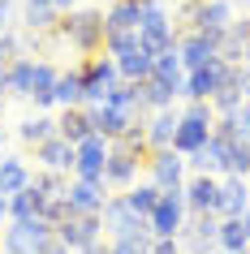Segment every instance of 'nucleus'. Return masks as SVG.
I'll use <instances>...</instances> for the list:
<instances>
[{
  "label": "nucleus",
  "mask_w": 250,
  "mask_h": 254,
  "mask_svg": "<svg viewBox=\"0 0 250 254\" xmlns=\"http://www.w3.org/2000/svg\"><path fill=\"white\" fill-rule=\"evenodd\" d=\"M151 250V237L143 241H108V254H147Z\"/></svg>",
  "instance_id": "obj_35"
},
{
  "label": "nucleus",
  "mask_w": 250,
  "mask_h": 254,
  "mask_svg": "<svg viewBox=\"0 0 250 254\" xmlns=\"http://www.w3.org/2000/svg\"><path fill=\"white\" fill-rule=\"evenodd\" d=\"M56 39L86 56H104V9H69L56 22Z\"/></svg>",
  "instance_id": "obj_1"
},
{
  "label": "nucleus",
  "mask_w": 250,
  "mask_h": 254,
  "mask_svg": "<svg viewBox=\"0 0 250 254\" xmlns=\"http://www.w3.org/2000/svg\"><path fill=\"white\" fill-rule=\"evenodd\" d=\"M151 78L168 82L177 95H185V65H181V56H177V48H172V52H164V56H156V69H151Z\"/></svg>",
  "instance_id": "obj_29"
},
{
  "label": "nucleus",
  "mask_w": 250,
  "mask_h": 254,
  "mask_svg": "<svg viewBox=\"0 0 250 254\" xmlns=\"http://www.w3.org/2000/svg\"><path fill=\"white\" fill-rule=\"evenodd\" d=\"M242 254H250V250H242Z\"/></svg>",
  "instance_id": "obj_41"
},
{
  "label": "nucleus",
  "mask_w": 250,
  "mask_h": 254,
  "mask_svg": "<svg viewBox=\"0 0 250 254\" xmlns=\"http://www.w3.org/2000/svg\"><path fill=\"white\" fill-rule=\"evenodd\" d=\"M250 211V181L246 177H220V198H216V220H237Z\"/></svg>",
  "instance_id": "obj_15"
},
{
  "label": "nucleus",
  "mask_w": 250,
  "mask_h": 254,
  "mask_svg": "<svg viewBox=\"0 0 250 254\" xmlns=\"http://www.w3.org/2000/svg\"><path fill=\"white\" fill-rule=\"evenodd\" d=\"M138 164H147L143 155H134V151H125L121 142H112V151H108V164H104V186L125 194L130 186H138Z\"/></svg>",
  "instance_id": "obj_11"
},
{
  "label": "nucleus",
  "mask_w": 250,
  "mask_h": 254,
  "mask_svg": "<svg viewBox=\"0 0 250 254\" xmlns=\"http://www.w3.org/2000/svg\"><path fill=\"white\" fill-rule=\"evenodd\" d=\"M177 56H181L185 73H194V69H203L207 61L220 56V39L198 35V30H177Z\"/></svg>",
  "instance_id": "obj_12"
},
{
  "label": "nucleus",
  "mask_w": 250,
  "mask_h": 254,
  "mask_svg": "<svg viewBox=\"0 0 250 254\" xmlns=\"http://www.w3.org/2000/svg\"><path fill=\"white\" fill-rule=\"evenodd\" d=\"M185 198H181V190H168V194H160V202H156V211L147 215V233L151 237H177L181 233V224H185Z\"/></svg>",
  "instance_id": "obj_9"
},
{
  "label": "nucleus",
  "mask_w": 250,
  "mask_h": 254,
  "mask_svg": "<svg viewBox=\"0 0 250 254\" xmlns=\"http://www.w3.org/2000/svg\"><path fill=\"white\" fill-rule=\"evenodd\" d=\"M78 73H82V108H104L108 95L121 86V69L112 56H86V61H78Z\"/></svg>",
  "instance_id": "obj_2"
},
{
  "label": "nucleus",
  "mask_w": 250,
  "mask_h": 254,
  "mask_svg": "<svg viewBox=\"0 0 250 254\" xmlns=\"http://www.w3.org/2000/svg\"><path fill=\"white\" fill-rule=\"evenodd\" d=\"M216 250H220V254H242V250H250V211L237 215V220H220Z\"/></svg>",
  "instance_id": "obj_21"
},
{
  "label": "nucleus",
  "mask_w": 250,
  "mask_h": 254,
  "mask_svg": "<svg viewBox=\"0 0 250 254\" xmlns=\"http://www.w3.org/2000/svg\"><path fill=\"white\" fill-rule=\"evenodd\" d=\"M112 198L108 194V186H95V181H69V190H65V202H69V211L74 215H99L104 211V202Z\"/></svg>",
  "instance_id": "obj_17"
},
{
  "label": "nucleus",
  "mask_w": 250,
  "mask_h": 254,
  "mask_svg": "<svg viewBox=\"0 0 250 254\" xmlns=\"http://www.w3.org/2000/svg\"><path fill=\"white\" fill-rule=\"evenodd\" d=\"M185 168L190 173H203V177H220V138L211 134L194 155H185Z\"/></svg>",
  "instance_id": "obj_28"
},
{
  "label": "nucleus",
  "mask_w": 250,
  "mask_h": 254,
  "mask_svg": "<svg viewBox=\"0 0 250 254\" xmlns=\"http://www.w3.org/2000/svg\"><path fill=\"white\" fill-rule=\"evenodd\" d=\"M0 224H9V198L0 194Z\"/></svg>",
  "instance_id": "obj_38"
},
{
  "label": "nucleus",
  "mask_w": 250,
  "mask_h": 254,
  "mask_svg": "<svg viewBox=\"0 0 250 254\" xmlns=\"http://www.w3.org/2000/svg\"><path fill=\"white\" fill-rule=\"evenodd\" d=\"M56 78H61V69H56L48 56H39V61H35V82H30V99H35V108H39V112H48V108H52Z\"/></svg>",
  "instance_id": "obj_23"
},
{
  "label": "nucleus",
  "mask_w": 250,
  "mask_h": 254,
  "mask_svg": "<svg viewBox=\"0 0 250 254\" xmlns=\"http://www.w3.org/2000/svg\"><path fill=\"white\" fill-rule=\"evenodd\" d=\"M229 121H233V134H237V138H242V142L250 147V99H246L242 108H237V112H233Z\"/></svg>",
  "instance_id": "obj_34"
},
{
  "label": "nucleus",
  "mask_w": 250,
  "mask_h": 254,
  "mask_svg": "<svg viewBox=\"0 0 250 254\" xmlns=\"http://www.w3.org/2000/svg\"><path fill=\"white\" fill-rule=\"evenodd\" d=\"M56 22H61V13L52 0H22V26L30 35H48V30H56Z\"/></svg>",
  "instance_id": "obj_22"
},
{
  "label": "nucleus",
  "mask_w": 250,
  "mask_h": 254,
  "mask_svg": "<svg viewBox=\"0 0 250 254\" xmlns=\"http://www.w3.org/2000/svg\"><path fill=\"white\" fill-rule=\"evenodd\" d=\"M211 125H216V112H211V104H198V99H190V104L177 112L172 151H177V155H194V151L211 138Z\"/></svg>",
  "instance_id": "obj_3"
},
{
  "label": "nucleus",
  "mask_w": 250,
  "mask_h": 254,
  "mask_svg": "<svg viewBox=\"0 0 250 254\" xmlns=\"http://www.w3.org/2000/svg\"><path fill=\"white\" fill-rule=\"evenodd\" d=\"M74 151H78V160H74V177H78V181H95V186H104V164H108L112 142L99 138V134H91V138H82Z\"/></svg>",
  "instance_id": "obj_10"
},
{
  "label": "nucleus",
  "mask_w": 250,
  "mask_h": 254,
  "mask_svg": "<svg viewBox=\"0 0 250 254\" xmlns=\"http://www.w3.org/2000/svg\"><path fill=\"white\" fill-rule=\"evenodd\" d=\"M56 246V228L43 220H26V224H4L0 233V250L4 254H48Z\"/></svg>",
  "instance_id": "obj_4"
},
{
  "label": "nucleus",
  "mask_w": 250,
  "mask_h": 254,
  "mask_svg": "<svg viewBox=\"0 0 250 254\" xmlns=\"http://www.w3.org/2000/svg\"><path fill=\"white\" fill-rule=\"evenodd\" d=\"M56 134L65 138L69 147H78L82 138L95 134V129H91V112H86V108H65V112L56 117Z\"/></svg>",
  "instance_id": "obj_24"
},
{
  "label": "nucleus",
  "mask_w": 250,
  "mask_h": 254,
  "mask_svg": "<svg viewBox=\"0 0 250 254\" xmlns=\"http://www.w3.org/2000/svg\"><path fill=\"white\" fill-rule=\"evenodd\" d=\"M52 134H56V117H48V112H35V117H26L17 125V138H22L26 147H39V142H48Z\"/></svg>",
  "instance_id": "obj_30"
},
{
  "label": "nucleus",
  "mask_w": 250,
  "mask_h": 254,
  "mask_svg": "<svg viewBox=\"0 0 250 254\" xmlns=\"http://www.w3.org/2000/svg\"><path fill=\"white\" fill-rule=\"evenodd\" d=\"M4 69H9V65H0V104L9 99V95H4Z\"/></svg>",
  "instance_id": "obj_39"
},
{
  "label": "nucleus",
  "mask_w": 250,
  "mask_h": 254,
  "mask_svg": "<svg viewBox=\"0 0 250 254\" xmlns=\"http://www.w3.org/2000/svg\"><path fill=\"white\" fill-rule=\"evenodd\" d=\"M74 160H78V151L69 147L61 134H52L48 142L35 147V164H39L43 173H65V177H69V173H74Z\"/></svg>",
  "instance_id": "obj_18"
},
{
  "label": "nucleus",
  "mask_w": 250,
  "mask_h": 254,
  "mask_svg": "<svg viewBox=\"0 0 250 254\" xmlns=\"http://www.w3.org/2000/svg\"><path fill=\"white\" fill-rule=\"evenodd\" d=\"M56 4V13H69V9H78V0H52Z\"/></svg>",
  "instance_id": "obj_37"
},
{
  "label": "nucleus",
  "mask_w": 250,
  "mask_h": 254,
  "mask_svg": "<svg viewBox=\"0 0 250 254\" xmlns=\"http://www.w3.org/2000/svg\"><path fill=\"white\" fill-rule=\"evenodd\" d=\"M17 22H22L17 0H0V35H4V30H17Z\"/></svg>",
  "instance_id": "obj_33"
},
{
  "label": "nucleus",
  "mask_w": 250,
  "mask_h": 254,
  "mask_svg": "<svg viewBox=\"0 0 250 254\" xmlns=\"http://www.w3.org/2000/svg\"><path fill=\"white\" fill-rule=\"evenodd\" d=\"M99 224H104V233L112 241H143V237H151V233H147V220H143V215H134L130 202L121 198V194H112V198L104 202Z\"/></svg>",
  "instance_id": "obj_5"
},
{
  "label": "nucleus",
  "mask_w": 250,
  "mask_h": 254,
  "mask_svg": "<svg viewBox=\"0 0 250 254\" xmlns=\"http://www.w3.org/2000/svg\"><path fill=\"white\" fill-rule=\"evenodd\" d=\"M117 69H121V82H130V86H143V82L151 78V69H156V56L138 48V52L121 56V61H117Z\"/></svg>",
  "instance_id": "obj_27"
},
{
  "label": "nucleus",
  "mask_w": 250,
  "mask_h": 254,
  "mask_svg": "<svg viewBox=\"0 0 250 254\" xmlns=\"http://www.w3.org/2000/svg\"><path fill=\"white\" fill-rule=\"evenodd\" d=\"M216 233H220V220H216V215L190 211L185 224H181V233H177L181 254H216Z\"/></svg>",
  "instance_id": "obj_7"
},
{
  "label": "nucleus",
  "mask_w": 250,
  "mask_h": 254,
  "mask_svg": "<svg viewBox=\"0 0 250 254\" xmlns=\"http://www.w3.org/2000/svg\"><path fill=\"white\" fill-rule=\"evenodd\" d=\"M99 237H104V224H99V215H74V211H69L65 220L56 224V246H65V250H74V254L91 250Z\"/></svg>",
  "instance_id": "obj_8"
},
{
  "label": "nucleus",
  "mask_w": 250,
  "mask_h": 254,
  "mask_svg": "<svg viewBox=\"0 0 250 254\" xmlns=\"http://www.w3.org/2000/svg\"><path fill=\"white\" fill-rule=\"evenodd\" d=\"M143 134H147L151 155H156V151H172V134H177V108L147 112V117H143Z\"/></svg>",
  "instance_id": "obj_19"
},
{
  "label": "nucleus",
  "mask_w": 250,
  "mask_h": 254,
  "mask_svg": "<svg viewBox=\"0 0 250 254\" xmlns=\"http://www.w3.org/2000/svg\"><path fill=\"white\" fill-rule=\"evenodd\" d=\"M147 254H181V241L177 237H151V250Z\"/></svg>",
  "instance_id": "obj_36"
},
{
  "label": "nucleus",
  "mask_w": 250,
  "mask_h": 254,
  "mask_svg": "<svg viewBox=\"0 0 250 254\" xmlns=\"http://www.w3.org/2000/svg\"><path fill=\"white\" fill-rule=\"evenodd\" d=\"M233 22H237L233 0H198L190 30H198V35H211V39H220V35H224L229 26H233Z\"/></svg>",
  "instance_id": "obj_14"
},
{
  "label": "nucleus",
  "mask_w": 250,
  "mask_h": 254,
  "mask_svg": "<svg viewBox=\"0 0 250 254\" xmlns=\"http://www.w3.org/2000/svg\"><path fill=\"white\" fill-rule=\"evenodd\" d=\"M229 78H233V65H224L220 56L216 61H207L203 69H194V73H185V104L190 99H198V104H211V95H220L224 86H229Z\"/></svg>",
  "instance_id": "obj_6"
},
{
  "label": "nucleus",
  "mask_w": 250,
  "mask_h": 254,
  "mask_svg": "<svg viewBox=\"0 0 250 254\" xmlns=\"http://www.w3.org/2000/svg\"><path fill=\"white\" fill-rule=\"evenodd\" d=\"M147 181L156 190H181L185 186V155H177V151H156L151 160H147Z\"/></svg>",
  "instance_id": "obj_13"
},
{
  "label": "nucleus",
  "mask_w": 250,
  "mask_h": 254,
  "mask_svg": "<svg viewBox=\"0 0 250 254\" xmlns=\"http://www.w3.org/2000/svg\"><path fill=\"white\" fill-rule=\"evenodd\" d=\"M26 220H39V194L35 190L9 198V224H26Z\"/></svg>",
  "instance_id": "obj_32"
},
{
  "label": "nucleus",
  "mask_w": 250,
  "mask_h": 254,
  "mask_svg": "<svg viewBox=\"0 0 250 254\" xmlns=\"http://www.w3.org/2000/svg\"><path fill=\"white\" fill-rule=\"evenodd\" d=\"M30 82H35V56H17L4 69V95L13 99H30Z\"/></svg>",
  "instance_id": "obj_25"
},
{
  "label": "nucleus",
  "mask_w": 250,
  "mask_h": 254,
  "mask_svg": "<svg viewBox=\"0 0 250 254\" xmlns=\"http://www.w3.org/2000/svg\"><path fill=\"white\" fill-rule=\"evenodd\" d=\"M52 108H82V73L78 65L61 69V78H56V91H52Z\"/></svg>",
  "instance_id": "obj_26"
},
{
  "label": "nucleus",
  "mask_w": 250,
  "mask_h": 254,
  "mask_svg": "<svg viewBox=\"0 0 250 254\" xmlns=\"http://www.w3.org/2000/svg\"><path fill=\"white\" fill-rule=\"evenodd\" d=\"M48 254H74V250H65V246H52V250H48Z\"/></svg>",
  "instance_id": "obj_40"
},
{
  "label": "nucleus",
  "mask_w": 250,
  "mask_h": 254,
  "mask_svg": "<svg viewBox=\"0 0 250 254\" xmlns=\"http://www.w3.org/2000/svg\"><path fill=\"white\" fill-rule=\"evenodd\" d=\"M30 181H35V168H30L22 155H0V194H4V198L26 194Z\"/></svg>",
  "instance_id": "obj_20"
},
{
  "label": "nucleus",
  "mask_w": 250,
  "mask_h": 254,
  "mask_svg": "<svg viewBox=\"0 0 250 254\" xmlns=\"http://www.w3.org/2000/svg\"><path fill=\"white\" fill-rule=\"evenodd\" d=\"M181 198H185V211H207L216 215V198H220V177H203V173H190L181 186Z\"/></svg>",
  "instance_id": "obj_16"
},
{
  "label": "nucleus",
  "mask_w": 250,
  "mask_h": 254,
  "mask_svg": "<svg viewBox=\"0 0 250 254\" xmlns=\"http://www.w3.org/2000/svg\"><path fill=\"white\" fill-rule=\"evenodd\" d=\"M160 194H164V190H156V186H151V181H138V186H130V190H125V194H121V198L130 202V211H134V215H143V220H147V215L156 211Z\"/></svg>",
  "instance_id": "obj_31"
},
{
  "label": "nucleus",
  "mask_w": 250,
  "mask_h": 254,
  "mask_svg": "<svg viewBox=\"0 0 250 254\" xmlns=\"http://www.w3.org/2000/svg\"><path fill=\"white\" fill-rule=\"evenodd\" d=\"M0 254H4V250H0Z\"/></svg>",
  "instance_id": "obj_42"
}]
</instances>
